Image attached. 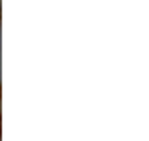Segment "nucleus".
I'll use <instances>...</instances> for the list:
<instances>
[{
  "instance_id": "nucleus-1",
  "label": "nucleus",
  "mask_w": 149,
  "mask_h": 141,
  "mask_svg": "<svg viewBox=\"0 0 149 141\" xmlns=\"http://www.w3.org/2000/svg\"><path fill=\"white\" fill-rule=\"evenodd\" d=\"M0 101H2V99H0ZM0 113H2V111H0Z\"/></svg>"
}]
</instances>
